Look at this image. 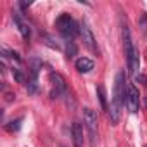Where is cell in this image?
Instances as JSON below:
<instances>
[{
  "instance_id": "cell-7",
  "label": "cell",
  "mask_w": 147,
  "mask_h": 147,
  "mask_svg": "<svg viewBox=\"0 0 147 147\" xmlns=\"http://www.w3.org/2000/svg\"><path fill=\"white\" fill-rule=\"evenodd\" d=\"M42 66H43V62L38 57H31L28 61V75H30L28 83L30 85H38V73H40Z\"/></svg>"
},
{
  "instance_id": "cell-16",
  "label": "cell",
  "mask_w": 147,
  "mask_h": 147,
  "mask_svg": "<svg viewBox=\"0 0 147 147\" xmlns=\"http://www.w3.org/2000/svg\"><path fill=\"white\" fill-rule=\"evenodd\" d=\"M43 38H45V45H49V47H52V49H55V50H59V49H61V45H59L57 42H54V38H52V36L45 35Z\"/></svg>"
},
{
  "instance_id": "cell-6",
  "label": "cell",
  "mask_w": 147,
  "mask_h": 147,
  "mask_svg": "<svg viewBox=\"0 0 147 147\" xmlns=\"http://www.w3.org/2000/svg\"><path fill=\"white\" fill-rule=\"evenodd\" d=\"M80 35L83 36V42H85L87 49H90L92 52L99 54V49H97V43H95V36H94L92 28L88 26V21H87L85 18H83V21H82V24H80Z\"/></svg>"
},
{
  "instance_id": "cell-4",
  "label": "cell",
  "mask_w": 147,
  "mask_h": 147,
  "mask_svg": "<svg viewBox=\"0 0 147 147\" xmlns=\"http://www.w3.org/2000/svg\"><path fill=\"white\" fill-rule=\"evenodd\" d=\"M125 104L128 107V111L131 114H137L140 109V95H138V88L133 83L126 85V97H125Z\"/></svg>"
},
{
  "instance_id": "cell-9",
  "label": "cell",
  "mask_w": 147,
  "mask_h": 147,
  "mask_svg": "<svg viewBox=\"0 0 147 147\" xmlns=\"http://www.w3.org/2000/svg\"><path fill=\"white\" fill-rule=\"evenodd\" d=\"M75 23H76L75 19H73L69 14H66V12H64V14H61V16L55 19V28H57V30H59V33L64 36V35L71 30V26L75 24Z\"/></svg>"
},
{
  "instance_id": "cell-2",
  "label": "cell",
  "mask_w": 147,
  "mask_h": 147,
  "mask_svg": "<svg viewBox=\"0 0 147 147\" xmlns=\"http://www.w3.org/2000/svg\"><path fill=\"white\" fill-rule=\"evenodd\" d=\"M126 80H125V71H118L116 80H114V92H113V99H111V123L118 125L119 118H121V109L125 104V97H126Z\"/></svg>"
},
{
  "instance_id": "cell-15",
  "label": "cell",
  "mask_w": 147,
  "mask_h": 147,
  "mask_svg": "<svg viewBox=\"0 0 147 147\" xmlns=\"http://www.w3.org/2000/svg\"><path fill=\"white\" fill-rule=\"evenodd\" d=\"M138 26H140L142 33H144V35H147V14H145V12H142L140 21H138Z\"/></svg>"
},
{
  "instance_id": "cell-11",
  "label": "cell",
  "mask_w": 147,
  "mask_h": 147,
  "mask_svg": "<svg viewBox=\"0 0 147 147\" xmlns=\"http://www.w3.org/2000/svg\"><path fill=\"white\" fill-rule=\"evenodd\" d=\"M75 67L80 71V73H90L94 69V61L88 59V57H78L76 62H75Z\"/></svg>"
},
{
  "instance_id": "cell-20",
  "label": "cell",
  "mask_w": 147,
  "mask_h": 147,
  "mask_svg": "<svg viewBox=\"0 0 147 147\" xmlns=\"http://www.w3.org/2000/svg\"><path fill=\"white\" fill-rule=\"evenodd\" d=\"M12 99H14L12 94H7V95H5V100H7V102H12Z\"/></svg>"
},
{
  "instance_id": "cell-18",
  "label": "cell",
  "mask_w": 147,
  "mask_h": 147,
  "mask_svg": "<svg viewBox=\"0 0 147 147\" xmlns=\"http://www.w3.org/2000/svg\"><path fill=\"white\" fill-rule=\"evenodd\" d=\"M30 5H31V2H19V7H21V11H26Z\"/></svg>"
},
{
  "instance_id": "cell-19",
  "label": "cell",
  "mask_w": 147,
  "mask_h": 147,
  "mask_svg": "<svg viewBox=\"0 0 147 147\" xmlns=\"http://www.w3.org/2000/svg\"><path fill=\"white\" fill-rule=\"evenodd\" d=\"M9 55H11L12 59H16L18 62H21V57H19V54H18V52H14V50H12V52H9Z\"/></svg>"
},
{
  "instance_id": "cell-13",
  "label": "cell",
  "mask_w": 147,
  "mask_h": 147,
  "mask_svg": "<svg viewBox=\"0 0 147 147\" xmlns=\"http://www.w3.org/2000/svg\"><path fill=\"white\" fill-rule=\"evenodd\" d=\"M76 54H78V47H76L75 40H66V57L73 59Z\"/></svg>"
},
{
  "instance_id": "cell-5",
  "label": "cell",
  "mask_w": 147,
  "mask_h": 147,
  "mask_svg": "<svg viewBox=\"0 0 147 147\" xmlns=\"http://www.w3.org/2000/svg\"><path fill=\"white\" fill-rule=\"evenodd\" d=\"M50 83H52V92H50V97L52 99H59L61 95H64L67 92V85H66V80L62 75H59V73L55 71H50Z\"/></svg>"
},
{
  "instance_id": "cell-1",
  "label": "cell",
  "mask_w": 147,
  "mask_h": 147,
  "mask_svg": "<svg viewBox=\"0 0 147 147\" xmlns=\"http://www.w3.org/2000/svg\"><path fill=\"white\" fill-rule=\"evenodd\" d=\"M121 36H123V47H125V55H126V66L128 73L133 78H138V66H140V57H138V49L133 45L130 26L125 21H121Z\"/></svg>"
},
{
  "instance_id": "cell-12",
  "label": "cell",
  "mask_w": 147,
  "mask_h": 147,
  "mask_svg": "<svg viewBox=\"0 0 147 147\" xmlns=\"http://www.w3.org/2000/svg\"><path fill=\"white\" fill-rule=\"evenodd\" d=\"M97 97H99L100 107H102L104 111H107V109H109V106H107V94H106V87H104L102 83L97 85ZM107 113H109V111H107Z\"/></svg>"
},
{
  "instance_id": "cell-22",
  "label": "cell",
  "mask_w": 147,
  "mask_h": 147,
  "mask_svg": "<svg viewBox=\"0 0 147 147\" xmlns=\"http://www.w3.org/2000/svg\"><path fill=\"white\" fill-rule=\"evenodd\" d=\"M145 147H147V145H145Z\"/></svg>"
},
{
  "instance_id": "cell-17",
  "label": "cell",
  "mask_w": 147,
  "mask_h": 147,
  "mask_svg": "<svg viewBox=\"0 0 147 147\" xmlns=\"http://www.w3.org/2000/svg\"><path fill=\"white\" fill-rule=\"evenodd\" d=\"M21 121H23L21 118H19V119H16V121H11V123L7 125V130H11V131H18V130L21 128Z\"/></svg>"
},
{
  "instance_id": "cell-21",
  "label": "cell",
  "mask_w": 147,
  "mask_h": 147,
  "mask_svg": "<svg viewBox=\"0 0 147 147\" xmlns=\"http://www.w3.org/2000/svg\"><path fill=\"white\" fill-rule=\"evenodd\" d=\"M145 106H147V97H145Z\"/></svg>"
},
{
  "instance_id": "cell-3",
  "label": "cell",
  "mask_w": 147,
  "mask_h": 147,
  "mask_svg": "<svg viewBox=\"0 0 147 147\" xmlns=\"http://www.w3.org/2000/svg\"><path fill=\"white\" fill-rule=\"evenodd\" d=\"M83 123H85V130L88 133V144H90V147H95L99 131H97V114L94 109H90V107L83 109Z\"/></svg>"
},
{
  "instance_id": "cell-8",
  "label": "cell",
  "mask_w": 147,
  "mask_h": 147,
  "mask_svg": "<svg viewBox=\"0 0 147 147\" xmlns=\"http://www.w3.org/2000/svg\"><path fill=\"white\" fill-rule=\"evenodd\" d=\"M12 19H14L16 26L19 28L23 40H24V42H30V38H31V28H30V26H28V23L23 19V14H21V12H18V11H14V12H12Z\"/></svg>"
},
{
  "instance_id": "cell-10",
  "label": "cell",
  "mask_w": 147,
  "mask_h": 147,
  "mask_svg": "<svg viewBox=\"0 0 147 147\" xmlns=\"http://www.w3.org/2000/svg\"><path fill=\"white\" fill-rule=\"evenodd\" d=\"M71 138L75 147H83V126L78 121L71 125Z\"/></svg>"
},
{
  "instance_id": "cell-14",
  "label": "cell",
  "mask_w": 147,
  "mask_h": 147,
  "mask_svg": "<svg viewBox=\"0 0 147 147\" xmlns=\"http://www.w3.org/2000/svg\"><path fill=\"white\" fill-rule=\"evenodd\" d=\"M12 76H14V80L18 82V83H21V85H24L28 80H26V75L19 69V67H12Z\"/></svg>"
}]
</instances>
